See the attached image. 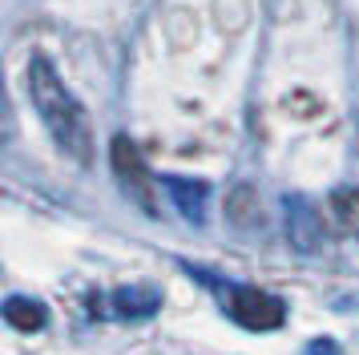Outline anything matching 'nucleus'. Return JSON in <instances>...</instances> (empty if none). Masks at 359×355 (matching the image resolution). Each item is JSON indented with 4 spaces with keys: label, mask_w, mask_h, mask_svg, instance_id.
Returning a JSON list of instances; mask_svg holds the SVG:
<instances>
[{
    "label": "nucleus",
    "mask_w": 359,
    "mask_h": 355,
    "mask_svg": "<svg viewBox=\"0 0 359 355\" xmlns=\"http://www.w3.org/2000/svg\"><path fill=\"white\" fill-rule=\"evenodd\" d=\"M259 218H262L259 190H255L250 182H238V186L226 194V222L238 226V230H250V226H259Z\"/></svg>",
    "instance_id": "7"
},
{
    "label": "nucleus",
    "mask_w": 359,
    "mask_h": 355,
    "mask_svg": "<svg viewBox=\"0 0 359 355\" xmlns=\"http://www.w3.org/2000/svg\"><path fill=\"white\" fill-rule=\"evenodd\" d=\"M158 307H162V295L149 287H121L114 290V311L121 319H149V315H158Z\"/></svg>",
    "instance_id": "8"
},
{
    "label": "nucleus",
    "mask_w": 359,
    "mask_h": 355,
    "mask_svg": "<svg viewBox=\"0 0 359 355\" xmlns=\"http://www.w3.org/2000/svg\"><path fill=\"white\" fill-rule=\"evenodd\" d=\"M29 101H33L36 117L45 121L49 138L57 142V149L69 161L89 166L93 161V126H89V113L65 89V81L53 69L49 57H33L29 61Z\"/></svg>",
    "instance_id": "1"
},
{
    "label": "nucleus",
    "mask_w": 359,
    "mask_h": 355,
    "mask_svg": "<svg viewBox=\"0 0 359 355\" xmlns=\"http://www.w3.org/2000/svg\"><path fill=\"white\" fill-rule=\"evenodd\" d=\"M0 311H4V323L25 331V335H36V331L49 327V307L41 299H33V295H8Z\"/></svg>",
    "instance_id": "6"
},
{
    "label": "nucleus",
    "mask_w": 359,
    "mask_h": 355,
    "mask_svg": "<svg viewBox=\"0 0 359 355\" xmlns=\"http://www.w3.org/2000/svg\"><path fill=\"white\" fill-rule=\"evenodd\" d=\"M109 161H114V174H117V182H121V190L130 194V202H137L146 214H158V186H154V174H149V166L142 161L137 145H133L126 133H117L114 142H109Z\"/></svg>",
    "instance_id": "2"
},
{
    "label": "nucleus",
    "mask_w": 359,
    "mask_h": 355,
    "mask_svg": "<svg viewBox=\"0 0 359 355\" xmlns=\"http://www.w3.org/2000/svg\"><path fill=\"white\" fill-rule=\"evenodd\" d=\"M339 347L331 343V339H315V343H307V355H335Z\"/></svg>",
    "instance_id": "10"
},
{
    "label": "nucleus",
    "mask_w": 359,
    "mask_h": 355,
    "mask_svg": "<svg viewBox=\"0 0 359 355\" xmlns=\"http://www.w3.org/2000/svg\"><path fill=\"white\" fill-rule=\"evenodd\" d=\"M165 194L174 198V206L186 222L202 226L206 222V202H210V186L194 182V178H165Z\"/></svg>",
    "instance_id": "5"
},
{
    "label": "nucleus",
    "mask_w": 359,
    "mask_h": 355,
    "mask_svg": "<svg viewBox=\"0 0 359 355\" xmlns=\"http://www.w3.org/2000/svg\"><path fill=\"white\" fill-rule=\"evenodd\" d=\"M331 214H335L343 234L359 239V186H343V190L331 194Z\"/></svg>",
    "instance_id": "9"
},
{
    "label": "nucleus",
    "mask_w": 359,
    "mask_h": 355,
    "mask_svg": "<svg viewBox=\"0 0 359 355\" xmlns=\"http://www.w3.org/2000/svg\"><path fill=\"white\" fill-rule=\"evenodd\" d=\"M226 307H230V319L246 327V331H275L287 319V303L259 287H230Z\"/></svg>",
    "instance_id": "3"
},
{
    "label": "nucleus",
    "mask_w": 359,
    "mask_h": 355,
    "mask_svg": "<svg viewBox=\"0 0 359 355\" xmlns=\"http://www.w3.org/2000/svg\"><path fill=\"white\" fill-rule=\"evenodd\" d=\"M323 214L311 206L303 194H294L287 198V242H291L294 250H303V255H315V250H323Z\"/></svg>",
    "instance_id": "4"
}]
</instances>
